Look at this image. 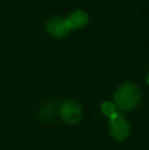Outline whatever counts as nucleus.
<instances>
[{
	"mask_svg": "<svg viewBox=\"0 0 149 150\" xmlns=\"http://www.w3.org/2000/svg\"><path fill=\"white\" fill-rule=\"evenodd\" d=\"M82 108L76 101L66 100L59 106V115L64 122L75 125L82 119Z\"/></svg>",
	"mask_w": 149,
	"mask_h": 150,
	"instance_id": "nucleus-2",
	"label": "nucleus"
},
{
	"mask_svg": "<svg viewBox=\"0 0 149 150\" xmlns=\"http://www.w3.org/2000/svg\"><path fill=\"white\" fill-rule=\"evenodd\" d=\"M130 125L128 120L121 115H119L114 119L110 120L109 122V132L114 140L124 141L128 138L130 134Z\"/></svg>",
	"mask_w": 149,
	"mask_h": 150,
	"instance_id": "nucleus-3",
	"label": "nucleus"
},
{
	"mask_svg": "<svg viewBox=\"0 0 149 150\" xmlns=\"http://www.w3.org/2000/svg\"><path fill=\"white\" fill-rule=\"evenodd\" d=\"M140 91L133 83H125L114 92L113 101L117 108L121 111H131L140 101Z\"/></svg>",
	"mask_w": 149,
	"mask_h": 150,
	"instance_id": "nucleus-1",
	"label": "nucleus"
},
{
	"mask_svg": "<svg viewBox=\"0 0 149 150\" xmlns=\"http://www.w3.org/2000/svg\"><path fill=\"white\" fill-rule=\"evenodd\" d=\"M39 115L41 117L42 120H49L55 115V108L52 104H47L40 109Z\"/></svg>",
	"mask_w": 149,
	"mask_h": 150,
	"instance_id": "nucleus-7",
	"label": "nucleus"
},
{
	"mask_svg": "<svg viewBox=\"0 0 149 150\" xmlns=\"http://www.w3.org/2000/svg\"><path fill=\"white\" fill-rule=\"evenodd\" d=\"M68 24L70 26L71 30L72 29H81L85 27L88 23V14L83 10H76L72 12L70 16L68 18Z\"/></svg>",
	"mask_w": 149,
	"mask_h": 150,
	"instance_id": "nucleus-5",
	"label": "nucleus"
},
{
	"mask_svg": "<svg viewBox=\"0 0 149 150\" xmlns=\"http://www.w3.org/2000/svg\"><path fill=\"white\" fill-rule=\"evenodd\" d=\"M146 82H147V84L149 85V75L147 76V79H146Z\"/></svg>",
	"mask_w": 149,
	"mask_h": 150,
	"instance_id": "nucleus-8",
	"label": "nucleus"
},
{
	"mask_svg": "<svg viewBox=\"0 0 149 150\" xmlns=\"http://www.w3.org/2000/svg\"><path fill=\"white\" fill-rule=\"evenodd\" d=\"M115 108H117V107H115L114 103H112V102H104V103H102V105H101L102 113H103L104 115H106V117H108L110 120L114 119L117 115H119V113L117 112Z\"/></svg>",
	"mask_w": 149,
	"mask_h": 150,
	"instance_id": "nucleus-6",
	"label": "nucleus"
},
{
	"mask_svg": "<svg viewBox=\"0 0 149 150\" xmlns=\"http://www.w3.org/2000/svg\"><path fill=\"white\" fill-rule=\"evenodd\" d=\"M45 28L47 33L56 39H61L66 37L71 31L68 21L61 18H57V16L48 20Z\"/></svg>",
	"mask_w": 149,
	"mask_h": 150,
	"instance_id": "nucleus-4",
	"label": "nucleus"
}]
</instances>
